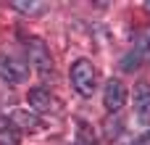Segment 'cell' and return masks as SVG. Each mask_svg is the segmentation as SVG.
<instances>
[{
  "label": "cell",
  "instance_id": "cell-1",
  "mask_svg": "<svg viewBox=\"0 0 150 145\" xmlns=\"http://www.w3.org/2000/svg\"><path fill=\"white\" fill-rule=\"evenodd\" d=\"M71 85L74 90L82 95V98H90L95 92V85H98V71L92 66V61L87 58H79L71 63Z\"/></svg>",
  "mask_w": 150,
  "mask_h": 145
},
{
  "label": "cell",
  "instance_id": "cell-2",
  "mask_svg": "<svg viewBox=\"0 0 150 145\" xmlns=\"http://www.w3.org/2000/svg\"><path fill=\"white\" fill-rule=\"evenodd\" d=\"M150 61V29H142L134 34V48L121 58V69L124 71H134L142 63Z\"/></svg>",
  "mask_w": 150,
  "mask_h": 145
},
{
  "label": "cell",
  "instance_id": "cell-3",
  "mask_svg": "<svg viewBox=\"0 0 150 145\" xmlns=\"http://www.w3.org/2000/svg\"><path fill=\"white\" fill-rule=\"evenodd\" d=\"M26 53H29V63H32L42 77L53 74V58H50V50L45 48L42 40H37V37L26 40Z\"/></svg>",
  "mask_w": 150,
  "mask_h": 145
},
{
  "label": "cell",
  "instance_id": "cell-4",
  "mask_svg": "<svg viewBox=\"0 0 150 145\" xmlns=\"http://www.w3.org/2000/svg\"><path fill=\"white\" fill-rule=\"evenodd\" d=\"M29 77V66L26 63H21L18 58H13V55H0V79H5V82H11V85H18V82H24Z\"/></svg>",
  "mask_w": 150,
  "mask_h": 145
},
{
  "label": "cell",
  "instance_id": "cell-5",
  "mask_svg": "<svg viewBox=\"0 0 150 145\" xmlns=\"http://www.w3.org/2000/svg\"><path fill=\"white\" fill-rule=\"evenodd\" d=\"M103 103L111 114H119L127 103V87L121 85V79H108L105 90H103Z\"/></svg>",
  "mask_w": 150,
  "mask_h": 145
},
{
  "label": "cell",
  "instance_id": "cell-6",
  "mask_svg": "<svg viewBox=\"0 0 150 145\" xmlns=\"http://www.w3.org/2000/svg\"><path fill=\"white\" fill-rule=\"evenodd\" d=\"M26 103H29V108L37 111V114L55 111V106H58V100H55V98L50 95V90H45V87H32V90L26 92Z\"/></svg>",
  "mask_w": 150,
  "mask_h": 145
},
{
  "label": "cell",
  "instance_id": "cell-7",
  "mask_svg": "<svg viewBox=\"0 0 150 145\" xmlns=\"http://www.w3.org/2000/svg\"><path fill=\"white\" fill-rule=\"evenodd\" d=\"M134 111L140 122H150V85L140 82L134 85Z\"/></svg>",
  "mask_w": 150,
  "mask_h": 145
},
{
  "label": "cell",
  "instance_id": "cell-8",
  "mask_svg": "<svg viewBox=\"0 0 150 145\" xmlns=\"http://www.w3.org/2000/svg\"><path fill=\"white\" fill-rule=\"evenodd\" d=\"M18 140H21L18 127H16L11 119L0 116V145H18Z\"/></svg>",
  "mask_w": 150,
  "mask_h": 145
},
{
  "label": "cell",
  "instance_id": "cell-9",
  "mask_svg": "<svg viewBox=\"0 0 150 145\" xmlns=\"http://www.w3.org/2000/svg\"><path fill=\"white\" fill-rule=\"evenodd\" d=\"M11 122L18 124V127H24V129H40V127H42V122H40L34 114H26V111H16Z\"/></svg>",
  "mask_w": 150,
  "mask_h": 145
},
{
  "label": "cell",
  "instance_id": "cell-10",
  "mask_svg": "<svg viewBox=\"0 0 150 145\" xmlns=\"http://www.w3.org/2000/svg\"><path fill=\"white\" fill-rule=\"evenodd\" d=\"M13 8L16 11H24V13H40V11H45L42 3H26V0H16Z\"/></svg>",
  "mask_w": 150,
  "mask_h": 145
},
{
  "label": "cell",
  "instance_id": "cell-11",
  "mask_svg": "<svg viewBox=\"0 0 150 145\" xmlns=\"http://www.w3.org/2000/svg\"><path fill=\"white\" fill-rule=\"evenodd\" d=\"M76 145H95V140L90 137L87 124H79V132H76Z\"/></svg>",
  "mask_w": 150,
  "mask_h": 145
},
{
  "label": "cell",
  "instance_id": "cell-12",
  "mask_svg": "<svg viewBox=\"0 0 150 145\" xmlns=\"http://www.w3.org/2000/svg\"><path fill=\"white\" fill-rule=\"evenodd\" d=\"M148 11H150V0H148Z\"/></svg>",
  "mask_w": 150,
  "mask_h": 145
}]
</instances>
